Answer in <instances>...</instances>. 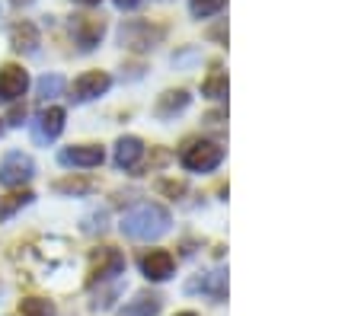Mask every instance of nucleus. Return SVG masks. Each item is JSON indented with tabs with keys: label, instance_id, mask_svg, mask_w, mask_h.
I'll use <instances>...</instances> for the list:
<instances>
[{
	"label": "nucleus",
	"instance_id": "nucleus-1",
	"mask_svg": "<svg viewBox=\"0 0 361 316\" xmlns=\"http://www.w3.org/2000/svg\"><path fill=\"white\" fill-rule=\"evenodd\" d=\"M170 224H173V217L164 205L144 201V205L131 208V211L122 217V234L128 236V240L150 243V240H160V236L170 230Z\"/></svg>",
	"mask_w": 361,
	"mask_h": 316
},
{
	"label": "nucleus",
	"instance_id": "nucleus-2",
	"mask_svg": "<svg viewBox=\"0 0 361 316\" xmlns=\"http://www.w3.org/2000/svg\"><path fill=\"white\" fill-rule=\"evenodd\" d=\"M221 160H224V147L204 138L185 141V147L179 151V163L192 172H212L221 166Z\"/></svg>",
	"mask_w": 361,
	"mask_h": 316
},
{
	"label": "nucleus",
	"instance_id": "nucleus-3",
	"mask_svg": "<svg viewBox=\"0 0 361 316\" xmlns=\"http://www.w3.org/2000/svg\"><path fill=\"white\" fill-rule=\"evenodd\" d=\"M164 35H166L164 26H154V23H147V20H128L118 29L122 49H131V51H150L154 45L164 42Z\"/></svg>",
	"mask_w": 361,
	"mask_h": 316
},
{
	"label": "nucleus",
	"instance_id": "nucleus-4",
	"mask_svg": "<svg viewBox=\"0 0 361 316\" xmlns=\"http://www.w3.org/2000/svg\"><path fill=\"white\" fill-rule=\"evenodd\" d=\"M35 176V163L29 153L23 151H13L4 157V163H0V186H7V189H20L26 186L29 179Z\"/></svg>",
	"mask_w": 361,
	"mask_h": 316
},
{
	"label": "nucleus",
	"instance_id": "nucleus-5",
	"mask_svg": "<svg viewBox=\"0 0 361 316\" xmlns=\"http://www.w3.org/2000/svg\"><path fill=\"white\" fill-rule=\"evenodd\" d=\"M125 275V255L118 249L106 246L93 255V268H90V284H102L109 278H118Z\"/></svg>",
	"mask_w": 361,
	"mask_h": 316
},
{
	"label": "nucleus",
	"instance_id": "nucleus-6",
	"mask_svg": "<svg viewBox=\"0 0 361 316\" xmlns=\"http://www.w3.org/2000/svg\"><path fill=\"white\" fill-rule=\"evenodd\" d=\"M64 109H58V106H48V109H42L39 115H35L32 122V141L35 144H51V141L58 138L64 131Z\"/></svg>",
	"mask_w": 361,
	"mask_h": 316
},
{
	"label": "nucleus",
	"instance_id": "nucleus-7",
	"mask_svg": "<svg viewBox=\"0 0 361 316\" xmlns=\"http://www.w3.org/2000/svg\"><path fill=\"white\" fill-rule=\"evenodd\" d=\"M109 87H112V77L106 74V70H90V74H83L74 80L71 99H74V103H90V99H99Z\"/></svg>",
	"mask_w": 361,
	"mask_h": 316
},
{
	"label": "nucleus",
	"instance_id": "nucleus-8",
	"mask_svg": "<svg viewBox=\"0 0 361 316\" xmlns=\"http://www.w3.org/2000/svg\"><path fill=\"white\" fill-rule=\"evenodd\" d=\"M71 35H74L80 51H93L102 42V35H106V23L93 20V16H74L71 20Z\"/></svg>",
	"mask_w": 361,
	"mask_h": 316
},
{
	"label": "nucleus",
	"instance_id": "nucleus-9",
	"mask_svg": "<svg viewBox=\"0 0 361 316\" xmlns=\"http://www.w3.org/2000/svg\"><path fill=\"white\" fill-rule=\"evenodd\" d=\"M29 87V74L20 64H4L0 68V103H16Z\"/></svg>",
	"mask_w": 361,
	"mask_h": 316
},
{
	"label": "nucleus",
	"instance_id": "nucleus-10",
	"mask_svg": "<svg viewBox=\"0 0 361 316\" xmlns=\"http://www.w3.org/2000/svg\"><path fill=\"white\" fill-rule=\"evenodd\" d=\"M176 268V259H173L166 249H150V253L141 255V272L147 282H166Z\"/></svg>",
	"mask_w": 361,
	"mask_h": 316
},
{
	"label": "nucleus",
	"instance_id": "nucleus-11",
	"mask_svg": "<svg viewBox=\"0 0 361 316\" xmlns=\"http://www.w3.org/2000/svg\"><path fill=\"white\" fill-rule=\"evenodd\" d=\"M58 160H61V166H83V170H90V166H99L106 160V153L96 144H74V147H64L58 153Z\"/></svg>",
	"mask_w": 361,
	"mask_h": 316
},
{
	"label": "nucleus",
	"instance_id": "nucleus-12",
	"mask_svg": "<svg viewBox=\"0 0 361 316\" xmlns=\"http://www.w3.org/2000/svg\"><path fill=\"white\" fill-rule=\"evenodd\" d=\"M10 45H13V51H20V55H35V51H39V29L29 20L16 23V26L10 29Z\"/></svg>",
	"mask_w": 361,
	"mask_h": 316
},
{
	"label": "nucleus",
	"instance_id": "nucleus-13",
	"mask_svg": "<svg viewBox=\"0 0 361 316\" xmlns=\"http://www.w3.org/2000/svg\"><path fill=\"white\" fill-rule=\"evenodd\" d=\"M144 157V141L135 138V134H125L116 144V166L118 170H135L137 160Z\"/></svg>",
	"mask_w": 361,
	"mask_h": 316
},
{
	"label": "nucleus",
	"instance_id": "nucleus-14",
	"mask_svg": "<svg viewBox=\"0 0 361 316\" xmlns=\"http://www.w3.org/2000/svg\"><path fill=\"white\" fill-rule=\"evenodd\" d=\"M160 307H164V301L157 294H135V301L125 303L118 316H157Z\"/></svg>",
	"mask_w": 361,
	"mask_h": 316
},
{
	"label": "nucleus",
	"instance_id": "nucleus-15",
	"mask_svg": "<svg viewBox=\"0 0 361 316\" xmlns=\"http://www.w3.org/2000/svg\"><path fill=\"white\" fill-rule=\"evenodd\" d=\"M192 96L185 93V89H170V93H164V96L157 99V115L160 118H173L179 115L183 109H189Z\"/></svg>",
	"mask_w": 361,
	"mask_h": 316
},
{
	"label": "nucleus",
	"instance_id": "nucleus-16",
	"mask_svg": "<svg viewBox=\"0 0 361 316\" xmlns=\"http://www.w3.org/2000/svg\"><path fill=\"white\" fill-rule=\"evenodd\" d=\"M189 291H204V294H212L214 301H224L227 275L224 272H212V275H204V278H195V282H189Z\"/></svg>",
	"mask_w": 361,
	"mask_h": 316
},
{
	"label": "nucleus",
	"instance_id": "nucleus-17",
	"mask_svg": "<svg viewBox=\"0 0 361 316\" xmlns=\"http://www.w3.org/2000/svg\"><path fill=\"white\" fill-rule=\"evenodd\" d=\"M202 96H208V99H224L227 96V74L221 68L212 70L208 80L202 83Z\"/></svg>",
	"mask_w": 361,
	"mask_h": 316
},
{
	"label": "nucleus",
	"instance_id": "nucleus-18",
	"mask_svg": "<svg viewBox=\"0 0 361 316\" xmlns=\"http://www.w3.org/2000/svg\"><path fill=\"white\" fill-rule=\"evenodd\" d=\"M64 77L61 74H45L39 83H35V89H39V99H55V96H61L64 93Z\"/></svg>",
	"mask_w": 361,
	"mask_h": 316
},
{
	"label": "nucleus",
	"instance_id": "nucleus-19",
	"mask_svg": "<svg viewBox=\"0 0 361 316\" xmlns=\"http://www.w3.org/2000/svg\"><path fill=\"white\" fill-rule=\"evenodd\" d=\"M96 189L93 179H61V182H55V192L61 195H90Z\"/></svg>",
	"mask_w": 361,
	"mask_h": 316
},
{
	"label": "nucleus",
	"instance_id": "nucleus-20",
	"mask_svg": "<svg viewBox=\"0 0 361 316\" xmlns=\"http://www.w3.org/2000/svg\"><path fill=\"white\" fill-rule=\"evenodd\" d=\"M20 313L23 316H55V307L45 297H26V301H20Z\"/></svg>",
	"mask_w": 361,
	"mask_h": 316
},
{
	"label": "nucleus",
	"instance_id": "nucleus-21",
	"mask_svg": "<svg viewBox=\"0 0 361 316\" xmlns=\"http://www.w3.org/2000/svg\"><path fill=\"white\" fill-rule=\"evenodd\" d=\"M32 198H35L32 192H13V195H7V198H0V220H7L13 211L26 208Z\"/></svg>",
	"mask_w": 361,
	"mask_h": 316
},
{
	"label": "nucleus",
	"instance_id": "nucleus-22",
	"mask_svg": "<svg viewBox=\"0 0 361 316\" xmlns=\"http://www.w3.org/2000/svg\"><path fill=\"white\" fill-rule=\"evenodd\" d=\"M224 4H227V0H189V10H192V16H195V20H208V16L221 13V10H224Z\"/></svg>",
	"mask_w": 361,
	"mask_h": 316
},
{
	"label": "nucleus",
	"instance_id": "nucleus-23",
	"mask_svg": "<svg viewBox=\"0 0 361 316\" xmlns=\"http://www.w3.org/2000/svg\"><path fill=\"white\" fill-rule=\"evenodd\" d=\"M106 211H93V214H87V217H83V230H87V234H106V227H109V224H106Z\"/></svg>",
	"mask_w": 361,
	"mask_h": 316
},
{
	"label": "nucleus",
	"instance_id": "nucleus-24",
	"mask_svg": "<svg viewBox=\"0 0 361 316\" xmlns=\"http://www.w3.org/2000/svg\"><path fill=\"white\" fill-rule=\"evenodd\" d=\"M23 118H26V106H16V109L10 112L7 122H10V125H23Z\"/></svg>",
	"mask_w": 361,
	"mask_h": 316
},
{
	"label": "nucleus",
	"instance_id": "nucleus-25",
	"mask_svg": "<svg viewBox=\"0 0 361 316\" xmlns=\"http://www.w3.org/2000/svg\"><path fill=\"white\" fill-rule=\"evenodd\" d=\"M164 192H170V195H183L185 189L179 186V182H164Z\"/></svg>",
	"mask_w": 361,
	"mask_h": 316
},
{
	"label": "nucleus",
	"instance_id": "nucleus-26",
	"mask_svg": "<svg viewBox=\"0 0 361 316\" xmlns=\"http://www.w3.org/2000/svg\"><path fill=\"white\" fill-rule=\"evenodd\" d=\"M137 4H141V0H116V7H118V10H135Z\"/></svg>",
	"mask_w": 361,
	"mask_h": 316
},
{
	"label": "nucleus",
	"instance_id": "nucleus-27",
	"mask_svg": "<svg viewBox=\"0 0 361 316\" xmlns=\"http://www.w3.org/2000/svg\"><path fill=\"white\" fill-rule=\"evenodd\" d=\"M16 7H29V4H32V0H13Z\"/></svg>",
	"mask_w": 361,
	"mask_h": 316
},
{
	"label": "nucleus",
	"instance_id": "nucleus-28",
	"mask_svg": "<svg viewBox=\"0 0 361 316\" xmlns=\"http://www.w3.org/2000/svg\"><path fill=\"white\" fill-rule=\"evenodd\" d=\"M74 4H87V7H93V4H99V0H74Z\"/></svg>",
	"mask_w": 361,
	"mask_h": 316
},
{
	"label": "nucleus",
	"instance_id": "nucleus-29",
	"mask_svg": "<svg viewBox=\"0 0 361 316\" xmlns=\"http://www.w3.org/2000/svg\"><path fill=\"white\" fill-rule=\"evenodd\" d=\"M176 316H195V313H189V310H185V313H176Z\"/></svg>",
	"mask_w": 361,
	"mask_h": 316
}]
</instances>
